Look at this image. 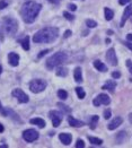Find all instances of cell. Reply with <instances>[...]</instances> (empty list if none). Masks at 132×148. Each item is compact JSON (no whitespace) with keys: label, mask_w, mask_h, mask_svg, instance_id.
Listing matches in <instances>:
<instances>
[{"label":"cell","mask_w":132,"mask_h":148,"mask_svg":"<svg viewBox=\"0 0 132 148\" xmlns=\"http://www.w3.org/2000/svg\"><path fill=\"white\" fill-rule=\"evenodd\" d=\"M41 8H42V6L38 2H34V1L25 2L20 9V15H21L23 20L27 24L33 23L38 17V13L41 11Z\"/></svg>","instance_id":"cell-1"},{"label":"cell","mask_w":132,"mask_h":148,"mask_svg":"<svg viewBox=\"0 0 132 148\" xmlns=\"http://www.w3.org/2000/svg\"><path fill=\"white\" fill-rule=\"evenodd\" d=\"M59 36V30L57 27H44L38 31L33 36L35 43H50L56 41Z\"/></svg>","instance_id":"cell-2"},{"label":"cell","mask_w":132,"mask_h":148,"mask_svg":"<svg viewBox=\"0 0 132 148\" xmlns=\"http://www.w3.org/2000/svg\"><path fill=\"white\" fill-rule=\"evenodd\" d=\"M67 59H68V56H67L66 52H61V51L57 52V53H54L53 56H51L46 60V68L52 70V69L59 67L60 65H62L63 62H66Z\"/></svg>","instance_id":"cell-3"},{"label":"cell","mask_w":132,"mask_h":148,"mask_svg":"<svg viewBox=\"0 0 132 148\" xmlns=\"http://www.w3.org/2000/svg\"><path fill=\"white\" fill-rule=\"evenodd\" d=\"M2 30L5 33H7L8 35L13 36L16 34L17 30H18V23L17 20L11 17H5L2 19Z\"/></svg>","instance_id":"cell-4"},{"label":"cell","mask_w":132,"mask_h":148,"mask_svg":"<svg viewBox=\"0 0 132 148\" xmlns=\"http://www.w3.org/2000/svg\"><path fill=\"white\" fill-rule=\"evenodd\" d=\"M48 84L45 80H42V79H35V80H32L31 84H29V89L31 92L33 93H41L43 92L45 88H46Z\"/></svg>","instance_id":"cell-5"},{"label":"cell","mask_w":132,"mask_h":148,"mask_svg":"<svg viewBox=\"0 0 132 148\" xmlns=\"http://www.w3.org/2000/svg\"><path fill=\"white\" fill-rule=\"evenodd\" d=\"M23 138L27 143H33L38 138V132L35 129H27L23 132Z\"/></svg>","instance_id":"cell-6"},{"label":"cell","mask_w":132,"mask_h":148,"mask_svg":"<svg viewBox=\"0 0 132 148\" xmlns=\"http://www.w3.org/2000/svg\"><path fill=\"white\" fill-rule=\"evenodd\" d=\"M13 96H14V97H16L20 103H27V102H28V100H29L28 95H26V94L23 92L20 88H15V89L13 91Z\"/></svg>","instance_id":"cell-7"},{"label":"cell","mask_w":132,"mask_h":148,"mask_svg":"<svg viewBox=\"0 0 132 148\" xmlns=\"http://www.w3.org/2000/svg\"><path fill=\"white\" fill-rule=\"evenodd\" d=\"M49 115H50V118H51V120H52L53 127L58 128V127L60 126L61 121H62V114L58 111H50Z\"/></svg>","instance_id":"cell-8"},{"label":"cell","mask_w":132,"mask_h":148,"mask_svg":"<svg viewBox=\"0 0 132 148\" xmlns=\"http://www.w3.org/2000/svg\"><path fill=\"white\" fill-rule=\"evenodd\" d=\"M106 61L111 65V66H116L117 65V58H116V54H115V51L114 49H110L106 53Z\"/></svg>","instance_id":"cell-9"},{"label":"cell","mask_w":132,"mask_h":148,"mask_svg":"<svg viewBox=\"0 0 132 148\" xmlns=\"http://www.w3.org/2000/svg\"><path fill=\"white\" fill-rule=\"evenodd\" d=\"M131 16H132V3H130V5L125 8V10H124V13H123V16H122V19H121L120 26H121V27H123V26H124V24H125V22L130 18Z\"/></svg>","instance_id":"cell-10"},{"label":"cell","mask_w":132,"mask_h":148,"mask_svg":"<svg viewBox=\"0 0 132 148\" xmlns=\"http://www.w3.org/2000/svg\"><path fill=\"white\" fill-rule=\"evenodd\" d=\"M122 122H123V119H122L121 116H116V118H114L113 120H112V121L109 123L107 128H109V130L116 129L119 126H121V124H122Z\"/></svg>","instance_id":"cell-11"},{"label":"cell","mask_w":132,"mask_h":148,"mask_svg":"<svg viewBox=\"0 0 132 148\" xmlns=\"http://www.w3.org/2000/svg\"><path fill=\"white\" fill-rule=\"evenodd\" d=\"M59 139L61 140V143L66 146L70 145L71 144V140H72V136L69 135V133H60L59 135Z\"/></svg>","instance_id":"cell-12"},{"label":"cell","mask_w":132,"mask_h":148,"mask_svg":"<svg viewBox=\"0 0 132 148\" xmlns=\"http://www.w3.org/2000/svg\"><path fill=\"white\" fill-rule=\"evenodd\" d=\"M8 60H9V63L13 67H16V66H18L19 63V56L15 52H10L8 54Z\"/></svg>","instance_id":"cell-13"},{"label":"cell","mask_w":132,"mask_h":148,"mask_svg":"<svg viewBox=\"0 0 132 148\" xmlns=\"http://www.w3.org/2000/svg\"><path fill=\"white\" fill-rule=\"evenodd\" d=\"M68 122H69V124H70L71 127H76V128H79V127L85 126V123H84L82 121L76 120L75 118H72V116H69V118H68Z\"/></svg>","instance_id":"cell-14"},{"label":"cell","mask_w":132,"mask_h":148,"mask_svg":"<svg viewBox=\"0 0 132 148\" xmlns=\"http://www.w3.org/2000/svg\"><path fill=\"white\" fill-rule=\"evenodd\" d=\"M97 98L99 100L101 104H104V105H109V104H110V102H111V100H110V96H109L107 94H104V93L99 94V95L97 96Z\"/></svg>","instance_id":"cell-15"},{"label":"cell","mask_w":132,"mask_h":148,"mask_svg":"<svg viewBox=\"0 0 132 148\" xmlns=\"http://www.w3.org/2000/svg\"><path fill=\"white\" fill-rule=\"evenodd\" d=\"M94 67L98 70V71H102V73H105L107 71V67L99 60H95L94 61Z\"/></svg>","instance_id":"cell-16"},{"label":"cell","mask_w":132,"mask_h":148,"mask_svg":"<svg viewBox=\"0 0 132 148\" xmlns=\"http://www.w3.org/2000/svg\"><path fill=\"white\" fill-rule=\"evenodd\" d=\"M115 87H116V83H115L114 80H107L106 84L103 86V89H107V91L113 93L114 89H115Z\"/></svg>","instance_id":"cell-17"},{"label":"cell","mask_w":132,"mask_h":148,"mask_svg":"<svg viewBox=\"0 0 132 148\" xmlns=\"http://www.w3.org/2000/svg\"><path fill=\"white\" fill-rule=\"evenodd\" d=\"M32 124H35V126H38L40 128H44L45 127V121L43 120V119H41V118H35V119H31V121H29Z\"/></svg>","instance_id":"cell-18"},{"label":"cell","mask_w":132,"mask_h":148,"mask_svg":"<svg viewBox=\"0 0 132 148\" xmlns=\"http://www.w3.org/2000/svg\"><path fill=\"white\" fill-rule=\"evenodd\" d=\"M74 77H75V80L77 83H81L82 81V74H81V68L77 67L75 69V73H74Z\"/></svg>","instance_id":"cell-19"},{"label":"cell","mask_w":132,"mask_h":148,"mask_svg":"<svg viewBox=\"0 0 132 148\" xmlns=\"http://www.w3.org/2000/svg\"><path fill=\"white\" fill-rule=\"evenodd\" d=\"M104 14H105V19L106 20H111V19H113L114 17V13L112 9H110V8H104Z\"/></svg>","instance_id":"cell-20"},{"label":"cell","mask_w":132,"mask_h":148,"mask_svg":"<svg viewBox=\"0 0 132 148\" xmlns=\"http://www.w3.org/2000/svg\"><path fill=\"white\" fill-rule=\"evenodd\" d=\"M20 43H21V46H23L24 50H26V51L29 50V37L27 36V35L20 41Z\"/></svg>","instance_id":"cell-21"},{"label":"cell","mask_w":132,"mask_h":148,"mask_svg":"<svg viewBox=\"0 0 132 148\" xmlns=\"http://www.w3.org/2000/svg\"><path fill=\"white\" fill-rule=\"evenodd\" d=\"M57 75L59 77H66L68 75V69L64 67H59L57 69Z\"/></svg>","instance_id":"cell-22"},{"label":"cell","mask_w":132,"mask_h":148,"mask_svg":"<svg viewBox=\"0 0 132 148\" xmlns=\"http://www.w3.org/2000/svg\"><path fill=\"white\" fill-rule=\"evenodd\" d=\"M88 140L90 141V144H93L95 146H101L103 144V140L99 138H95V137H88Z\"/></svg>","instance_id":"cell-23"},{"label":"cell","mask_w":132,"mask_h":148,"mask_svg":"<svg viewBox=\"0 0 132 148\" xmlns=\"http://www.w3.org/2000/svg\"><path fill=\"white\" fill-rule=\"evenodd\" d=\"M76 93H77L79 100H82L86 96V93L84 91V88H81V87H76Z\"/></svg>","instance_id":"cell-24"},{"label":"cell","mask_w":132,"mask_h":148,"mask_svg":"<svg viewBox=\"0 0 132 148\" xmlns=\"http://www.w3.org/2000/svg\"><path fill=\"white\" fill-rule=\"evenodd\" d=\"M98 122V116L97 115H94L92 119H90V123H89V126H90V129H95L96 128V123Z\"/></svg>","instance_id":"cell-25"},{"label":"cell","mask_w":132,"mask_h":148,"mask_svg":"<svg viewBox=\"0 0 132 148\" xmlns=\"http://www.w3.org/2000/svg\"><path fill=\"white\" fill-rule=\"evenodd\" d=\"M58 96L61 100H66L68 97V93L66 92V91H63V89H60V91H58Z\"/></svg>","instance_id":"cell-26"},{"label":"cell","mask_w":132,"mask_h":148,"mask_svg":"<svg viewBox=\"0 0 132 148\" xmlns=\"http://www.w3.org/2000/svg\"><path fill=\"white\" fill-rule=\"evenodd\" d=\"M86 25L89 27V28H95L96 26H97V23L93 20V19H87L86 20Z\"/></svg>","instance_id":"cell-27"},{"label":"cell","mask_w":132,"mask_h":148,"mask_svg":"<svg viewBox=\"0 0 132 148\" xmlns=\"http://www.w3.org/2000/svg\"><path fill=\"white\" fill-rule=\"evenodd\" d=\"M58 106H60L62 110L64 112H67V113H69V112L71 111V109L70 108H68L67 105H64V104H62V103H58Z\"/></svg>","instance_id":"cell-28"},{"label":"cell","mask_w":132,"mask_h":148,"mask_svg":"<svg viewBox=\"0 0 132 148\" xmlns=\"http://www.w3.org/2000/svg\"><path fill=\"white\" fill-rule=\"evenodd\" d=\"M63 16L66 17V19H68V20H74V19H75V16L71 15V14H69L68 11H64V13H63Z\"/></svg>","instance_id":"cell-29"},{"label":"cell","mask_w":132,"mask_h":148,"mask_svg":"<svg viewBox=\"0 0 132 148\" xmlns=\"http://www.w3.org/2000/svg\"><path fill=\"white\" fill-rule=\"evenodd\" d=\"M76 147L77 148H84L85 147V143H84V140L78 139V140H77V143H76Z\"/></svg>","instance_id":"cell-30"},{"label":"cell","mask_w":132,"mask_h":148,"mask_svg":"<svg viewBox=\"0 0 132 148\" xmlns=\"http://www.w3.org/2000/svg\"><path fill=\"white\" fill-rule=\"evenodd\" d=\"M7 6H8V2H7V1L0 0V10H1V9H5Z\"/></svg>","instance_id":"cell-31"},{"label":"cell","mask_w":132,"mask_h":148,"mask_svg":"<svg viewBox=\"0 0 132 148\" xmlns=\"http://www.w3.org/2000/svg\"><path fill=\"white\" fill-rule=\"evenodd\" d=\"M111 114H112L111 110H105V111H104V118L107 120V119H110V118H111Z\"/></svg>","instance_id":"cell-32"},{"label":"cell","mask_w":132,"mask_h":148,"mask_svg":"<svg viewBox=\"0 0 132 148\" xmlns=\"http://www.w3.org/2000/svg\"><path fill=\"white\" fill-rule=\"evenodd\" d=\"M112 77H113L114 79H117V78L121 77V73H120V71H113V73H112Z\"/></svg>","instance_id":"cell-33"},{"label":"cell","mask_w":132,"mask_h":148,"mask_svg":"<svg viewBox=\"0 0 132 148\" xmlns=\"http://www.w3.org/2000/svg\"><path fill=\"white\" fill-rule=\"evenodd\" d=\"M68 8H69L71 11H75V10H77V6L74 5V3H69V5H68Z\"/></svg>","instance_id":"cell-34"},{"label":"cell","mask_w":132,"mask_h":148,"mask_svg":"<svg viewBox=\"0 0 132 148\" xmlns=\"http://www.w3.org/2000/svg\"><path fill=\"white\" fill-rule=\"evenodd\" d=\"M49 52H50V50H44V51H41V52H40V54H38V57L40 58V59H41L42 57H44L45 54H46V53H49Z\"/></svg>","instance_id":"cell-35"},{"label":"cell","mask_w":132,"mask_h":148,"mask_svg":"<svg viewBox=\"0 0 132 148\" xmlns=\"http://www.w3.org/2000/svg\"><path fill=\"white\" fill-rule=\"evenodd\" d=\"M127 67L129 68L130 73L132 74V61H131V60H127Z\"/></svg>","instance_id":"cell-36"},{"label":"cell","mask_w":132,"mask_h":148,"mask_svg":"<svg viewBox=\"0 0 132 148\" xmlns=\"http://www.w3.org/2000/svg\"><path fill=\"white\" fill-rule=\"evenodd\" d=\"M124 45H125L127 48H129V49L132 51V42H130V41H127V42H124Z\"/></svg>","instance_id":"cell-37"},{"label":"cell","mask_w":132,"mask_h":148,"mask_svg":"<svg viewBox=\"0 0 132 148\" xmlns=\"http://www.w3.org/2000/svg\"><path fill=\"white\" fill-rule=\"evenodd\" d=\"M93 104H94L95 106H99L101 105V102H99V100L96 97V98H94V101H93Z\"/></svg>","instance_id":"cell-38"},{"label":"cell","mask_w":132,"mask_h":148,"mask_svg":"<svg viewBox=\"0 0 132 148\" xmlns=\"http://www.w3.org/2000/svg\"><path fill=\"white\" fill-rule=\"evenodd\" d=\"M70 35H71V31H70V30H68V31H66V33H64V35H63V36L66 37V38H68Z\"/></svg>","instance_id":"cell-39"},{"label":"cell","mask_w":132,"mask_h":148,"mask_svg":"<svg viewBox=\"0 0 132 148\" xmlns=\"http://www.w3.org/2000/svg\"><path fill=\"white\" fill-rule=\"evenodd\" d=\"M131 0H119V2H120V5H127V3H129Z\"/></svg>","instance_id":"cell-40"},{"label":"cell","mask_w":132,"mask_h":148,"mask_svg":"<svg viewBox=\"0 0 132 148\" xmlns=\"http://www.w3.org/2000/svg\"><path fill=\"white\" fill-rule=\"evenodd\" d=\"M0 113H1L2 115H7V111H5V110L2 109V105H1V103H0Z\"/></svg>","instance_id":"cell-41"},{"label":"cell","mask_w":132,"mask_h":148,"mask_svg":"<svg viewBox=\"0 0 132 148\" xmlns=\"http://www.w3.org/2000/svg\"><path fill=\"white\" fill-rule=\"evenodd\" d=\"M127 40L132 42V34H128V35H127Z\"/></svg>","instance_id":"cell-42"},{"label":"cell","mask_w":132,"mask_h":148,"mask_svg":"<svg viewBox=\"0 0 132 148\" xmlns=\"http://www.w3.org/2000/svg\"><path fill=\"white\" fill-rule=\"evenodd\" d=\"M3 126H2V124H1V123H0V132H3Z\"/></svg>","instance_id":"cell-43"},{"label":"cell","mask_w":132,"mask_h":148,"mask_svg":"<svg viewBox=\"0 0 132 148\" xmlns=\"http://www.w3.org/2000/svg\"><path fill=\"white\" fill-rule=\"evenodd\" d=\"M129 121H130V123H132V113L129 114Z\"/></svg>","instance_id":"cell-44"},{"label":"cell","mask_w":132,"mask_h":148,"mask_svg":"<svg viewBox=\"0 0 132 148\" xmlns=\"http://www.w3.org/2000/svg\"><path fill=\"white\" fill-rule=\"evenodd\" d=\"M49 1H51V2H58V0H49Z\"/></svg>","instance_id":"cell-45"},{"label":"cell","mask_w":132,"mask_h":148,"mask_svg":"<svg viewBox=\"0 0 132 148\" xmlns=\"http://www.w3.org/2000/svg\"><path fill=\"white\" fill-rule=\"evenodd\" d=\"M1 73H2V67L0 66V75H1Z\"/></svg>","instance_id":"cell-46"}]
</instances>
